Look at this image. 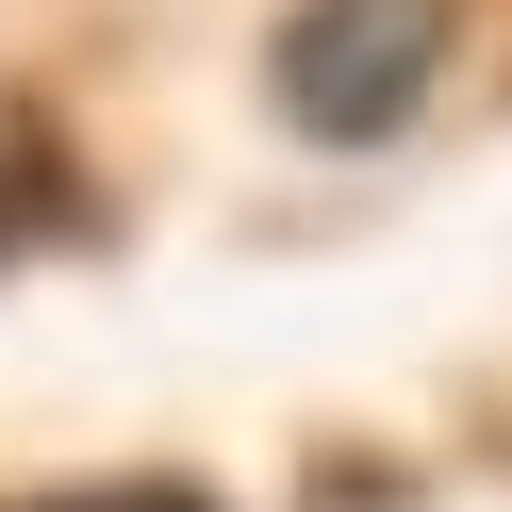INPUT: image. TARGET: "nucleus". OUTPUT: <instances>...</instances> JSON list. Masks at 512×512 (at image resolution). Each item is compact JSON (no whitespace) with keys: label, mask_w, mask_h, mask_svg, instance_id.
I'll return each instance as SVG.
<instances>
[{"label":"nucleus","mask_w":512,"mask_h":512,"mask_svg":"<svg viewBox=\"0 0 512 512\" xmlns=\"http://www.w3.org/2000/svg\"><path fill=\"white\" fill-rule=\"evenodd\" d=\"M446 34H463V0H298L265 34V100L298 149H397L446 83Z\"/></svg>","instance_id":"obj_1"},{"label":"nucleus","mask_w":512,"mask_h":512,"mask_svg":"<svg viewBox=\"0 0 512 512\" xmlns=\"http://www.w3.org/2000/svg\"><path fill=\"white\" fill-rule=\"evenodd\" d=\"M50 512H199V496H50Z\"/></svg>","instance_id":"obj_2"}]
</instances>
